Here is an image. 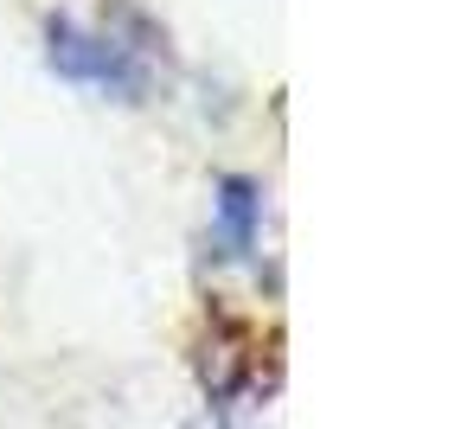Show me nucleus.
I'll list each match as a JSON object with an SVG mask.
<instances>
[{
    "label": "nucleus",
    "mask_w": 461,
    "mask_h": 429,
    "mask_svg": "<svg viewBox=\"0 0 461 429\" xmlns=\"http://www.w3.org/2000/svg\"><path fill=\"white\" fill-rule=\"evenodd\" d=\"M45 58H51V71L65 84L122 96V103H135L148 90V65L135 58V45H122L115 32H90V26L65 20V14L45 20Z\"/></svg>",
    "instance_id": "nucleus-1"
},
{
    "label": "nucleus",
    "mask_w": 461,
    "mask_h": 429,
    "mask_svg": "<svg viewBox=\"0 0 461 429\" xmlns=\"http://www.w3.org/2000/svg\"><path fill=\"white\" fill-rule=\"evenodd\" d=\"M263 237V187L250 173H224L218 179V243L224 257H250Z\"/></svg>",
    "instance_id": "nucleus-2"
}]
</instances>
